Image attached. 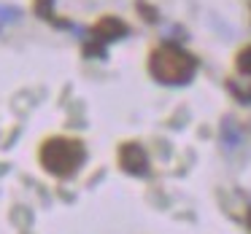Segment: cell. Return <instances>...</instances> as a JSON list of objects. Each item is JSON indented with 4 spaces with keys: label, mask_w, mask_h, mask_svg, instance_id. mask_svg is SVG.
Wrapping results in <instances>:
<instances>
[{
    "label": "cell",
    "mask_w": 251,
    "mask_h": 234,
    "mask_svg": "<svg viewBox=\"0 0 251 234\" xmlns=\"http://www.w3.org/2000/svg\"><path fill=\"white\" fill-rule=\"evenodd\" d=\"M84 162V146L78 140H68V137H54V140L44 143L41 148V164L49 170L51 175H73Z\"/></svg>",
    "instance_id": "cell-1"
},
{
    "label": "cell",
    "mask_w": 251,
    "mask_h": 234,
    "mask_svg": "<svg viewBox=\"0 0 251 234\" xmlns=\"http://www.w3.org/2000/svg\"><path fill=\"white\" fill-rule=\"evenodd\" d=\"M157 57L165 60V65H170V67L157 70V78H162V81H168V84H181L192 76V60H186L181 51L168 49V51H159Z\"/></svg>",
    "instance_id": "cell-2"
},
{
    "label": "cell",
    "mask_w": 251,
    "mask_h": 234,
    "mask_svg": "<svg viewBox=\"0 0 251 234\" xmlns=\"http://www.w3.org/2000/svg\"><path fill=\"white\" fill-rule=\"evenodd\" d=\"M119 159H122V167L130 170L132 175H143V172H146V167H149L146 156H143V151L138 146H125Z\"/></svg>",
    "instance_id": "cell-3"
}]
</instances>
